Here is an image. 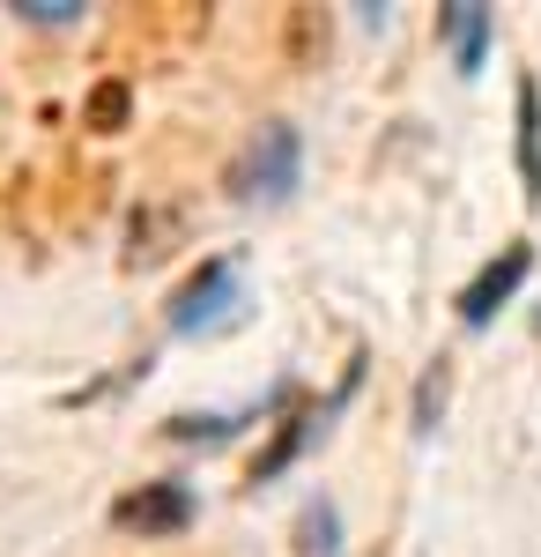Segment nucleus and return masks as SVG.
<instances>
[{
	"label": "nucleus",
	"instance_id": "nucleus-1",
	"mask_svg": "<svg viewBox=\"0 0 541 557\" xmlns=\"http://www.w3.org/2000/svg\"><path fill=\"white\" fill-rule=\"evenodd\" d=\"M297 186H304V134L290 120H260L246 134V149L223 164V194L246 209H282Z\"/></svg>",
	"mask_w": 541,
	"mask_h": 557
},
{
	"label": "nucleus",
	"instance_id": "nucleus-2",
	"mask_svg": "<svg viewBox=\"0 0 541 557\" xmlns=\"http://www.w3.org/2000/svg\"><path fill=\"white\" fill-rule=\"evenodd\" d=\"M230 312H238V253L223 260H201L164 305V327L171 335H215V327H230Z\"/></svg>",
	"mask_w": 541,
	"mask_h": 557
},
{
	"label": "nucleus",
	"instance_id": "nucleus-3",
	"mask_svg": "<svg viewBox=\"0 0 541 557\" xmlns=\"http://www.w3.org/2000/svg\"><path fill=\"white\" fill-rule=\"evenodd\" d=\"M527 275H534V246H527V238H512L504 253H490L482 268H475V275H467V283H460L453 320L467 327V335H482V327L498 320L504 305L519 298V283H527Z\"/></svg>",
	"mask_w": 541,
	"mask_h": 557
},
{
	"label": "nucleus",
	"instance_id": "nucleus-4",
	"mask_svg": "<svg viewBox=\"0 0 541 557\" xmlns=\"http://www.w3.org/2000/svg\"><path fill=\"white\" fill-rule=\"evenodd\" d=\"M193 483H178V475H156V483H134L112 498V528L119 535H141V543H164V535H186L193 528Z\"/></svg>",
	"mask_w": 541,
	"mask_h": 557
},
{
	"label": "nucleus",
	"instance_id": "nucleus-5",
	"mask_svg": "<svg viewBox=\"0 0 541 557\" xmlns=\"http://www.w3.org/2000/svg\"><path fill=\"white\" fill-rule=\"evenodd\" d=\"M186 238H193V209L186 201H141V209H126V238H119L126 275L164 268L171 253H186Z\"/></svg>",
	"mask_w": 541,
	"mask_h": 557
},
{
	"label": "nucleus",
	"instance_id": "nucleus-6",
	"mask_svg": "<svg viewBox=\"0 0 541 557\" xmlns=\"http://www.w3.org/2000/svg\"><path fill=\"white\" fill-rule=\"evenodd\" d=\"M275 417H282V424L267 431V446H260V454L246 461V483H252V491H260V483H275V475L290 469V461H304L312 431L327 424V417H319V401H312V394H304L297 380H282V394H275Z\"/></svg>",
	"mask_w": 541,
	"mask_h": 557
},
{
	"label": "nucleus",
	"instance_id": "nucleus-7",
	"mask_svg": "<svg viewBox=\"0 0 541 557\" xmlns=\"http://www.w3.org/2000/svg\"><path fill=\"white\" fill-rule=\"evenodd\" d=\"M438 23H445V52H453V67L475 83V75H482V60H490V23H498V15H490L482 0H445V8H438Z\"/></svg>",
	"mask_w": 541,
	"mask_h": 557
},
{
	"label": "nucleus",
	"instance_id": "nucleus-8",
	"mask_svg": "<svg viewBox=\"0 0 541 557\" xmlns=\"http://www.w3.org/2000/svg\"><path fill=\"white\" fill-rule=\"evenodd\" d=\"M512 164H519V186L541 209V83L519 75V97H512Z\"/></svg>",
	"mask_w": 541,
	"mask_h": 557
},
{
	"label": "nucleus",
	"instance_id": "nucleus-9",
	"mask_svg": "<svg viewBox=\"0 0 541 557\" xmlns=\"http://www.w3.org/2000/svg\"><path fill=\"white\" fill-rule=\"evenodd\" d=\"M260 424V409H230V417H164V438L171 446H230Z\"/></svg>",
	"mask_w": 541,
	"mask_h": 557
},
{
	"label": "nucleus",
	"instance_id": "nucleus-10",
	"mask_svg": "<svg viewBox=\"0 0 541 557\" xmlns=\"http://www.w3.org/2000/svg\"><path fill=\"white\" fill-rule=\"evenodd\" d=\"M297 557H341V513H334V498H304V513H297Z\"/></svg>",
	"mask_w": 541,
	"mask_h": 557
},
{
	"label": "nucleus",
	"instance_id": "nucleus-11",
	"mask_svg": "<svg viewBox=\"0 0 541 557\" xmlns=\"http://www.w3.org/2000/svg\"><path fill=\"white\" fill-rule=\"evenodd\" d=\"M445 386H453V357H430L416 380V431L430 438L438 431V417H445Z\"/></svg>",
	"mask_w": 541,
	"mask_h": 557
},
{
	"label": "nucleus",
	"instance_id": "nucleus-12",
	"mask_svg": "<svg viewBox=\"0 0 541 557\" xmlns=\"http://www.w3.org/2000/svg\"><path fill=\"white\" fill-rule=\"evenodd\" d=\"M126 112H134V89H126V83H97V89H89V127H97V134H119Z\"/></svg>",
	"mask_w": 541,
	"mask_h": 557
},
{
	"label": "nucleus",
	"instance_id": "nucleus-13",
	"mask_svg": "<svg viewBox=\"0 0 541 557\" xmlns=\"http://www.w3.org/2000/svg\"><path fill=\"white\" fill-rule=\"evenodd\" d=\"M83 15H89L83 0H15V23H30V30H67Z\"/></svg>",
	"mask_w": 541,
	"mask_h": 557
}]
</instances>
